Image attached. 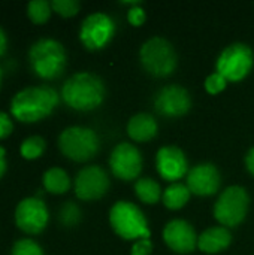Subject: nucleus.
Instances as JSON below:
<instances>
[{"instance_id": "19", "label": "nucleus", "mask_w": 254, "mask_h": 255, "mask_svg": "<svg viewBox=\"0 0 254 255\" xmlns=\"http://www.w3.org/2000/svg\"><path fill=\"white\" fill-rule=\"evenodd\" d=\"M43 182V188L45 191L51 193V194H64L70 190V178L67 175L66 170H63L61 167H51L43 173L42 178Z\"/></svg>"}, {"instance_id": "22", "label": "nucleus", "mask_w": 254, "mask_h": 255, "mask_svg": "<svg viewBox=\"0 0 254 255\" xmlns=\"http://www.w3.org/2000/svg\"><path fill=\"white\" fill-rule=\"evenodd\" d=\"M51 13H52V7L51 3L46 0H34L27 4V16L36 25L45 24L49 19Z\"/></svg>"}, {"instance_id": "10", "label": "nucleus", "mask_w": 254, "mask_h": 255, "mask_svg": "<svg viewBox=\"0 0 254 255\" xmlns=\"http://www.w3.org/2000/svg\"><path fill=\"white\" fill-rule=\"evenodd\" d=\"M49 221V211L36 196L22 199L15 208V224L25 235H40Z\"/></svg>"}, {"instance_id": "7", "label": "nucleus", "mask_w": 254, "mask_h": 255, "mask_svg": "<svg viewBox=\"0 0 254 255\" xmlns=\"http://www.w3.org/2000/svg\"><path fill=\"white\" fill-rule=\"evenodd\" d=\"M254 66L253 49L241 42L226 46L217 58L216 72L228 82H240L252 72Z\"/></svg>"}, {"instance_id": "13", "label": "nucleus", "mask_w": 254, "mask_h": 255, "mask_svg": "<svg viewBox=\"0 0 254 255\" xmlns=\"http://www.w3.org/2000/svg\"><path fill=\"white\" fill-rule=\"evenodd\" d=\"M190 108V93L181 85H166L154 97V109L165 118L184 117Z\"/></svg>"}, {"instance_id": "16", "label": "nucleus", "mask_w": 254, "mask_h": 255, "mask_svg": "<svg viewBox=\"0 0 254 255\" xmlns=\"http://www.w3.org/2000/svg\"><path fill=\"white\" fill-rule=\"evenodd\" d=\"M156 166L159 175L169 182H177L189 173V160L177 146H163L157 151Z\"/></svg>"}, {"instance_id": "11", "label": "nucleus", "mask_w": 254, "mask_h": 255, "mask_svg": "<svg viewBox=\"0 0 254 255\" xmlns=\"http://www.w3.org/2000/svg\"><path fill=\"white\" fill-rule=\"evenodd\" d=\"M142 164L144 163L141 151L129 142L118 143L112 149L109 157V167L112 175L126 182L139 178L142 172Z\"/></svg>"}, {"instance_id": "14", "label": "nucleus", "mask_w": 254, "mask_h": 255, "mask_svg": "<svg viewBox=\"0 0 254 255\" xmlns=\"http://www.w3.org/2000/svg\"><path fill=\"white\" fill-rule=\"evenodd\" d=\"M222 185V175L211 163H201L187 173V187L192 194L199 197L214 196Z\"/></svg>"}, {"instance_id": "17", "label": "nucleus", "mask_w": 254, "mask_h": 255, "mask_svg": "<svg viewBox=\"0 0 254 255\" xmlns=\"http://www.w3.org/2000/svg\"><path fill=\"white\" fill-rule=\"evenodd\" d=\"M232 244V233L229 229L220 226V227H211L205 230L199 239H198V248L205 254H219L229 248Z\"/></svg>"}, {"instance_id": "27", "label": "nucleus", "mask_w": 254, "mask_h": 255, "mask_svg": "<svg viewBox=\"0 0 254 255\" xmlns=\"http://www.w3.org/2000/svg\"><path fill=\"white\" fill-rule=\"evenodd\" d=\"M228 85V81L226 78H223L220 73L214 72L213 75H210L207 79H205V90L210 93V94H219L222 93Z\"/></svg>"}, {"instance_id": "34", "label": "nucleus", "mask_w": 254, "mask_h": 255, "mask_svg": "<svg viewBox=\"0 0 254 255\" xmlns=\"http://www.w3.org/2000/svg\"><path fill=\"white\" fill-rule=\"evenodd\" d=\"M1 81H3V69L0 66V88H1Z\"/></svg>"}, {"instance_id": "4", "label": "nucleus", "mask_w": 254, "mask_h": 255, "mask_svg": "<svg viewBox=\"0 0 254 255\" xmlns=\"http://www.w3.org/2000/svg\"><path fill=\"white\" fill-rule=\"evenodd\" d=\"M109 224L117 236L124 241L150 239L151 232L144 212L132 202L120 200L109 211Z\"/></svg>"}, {"instance_id": "5", "label": "nucleus", "mask_w": 254, "mask_h": 255, "mask_svg": "<svg viewBox=\"0 0 254 255\" xmlns=\"http://www.w3.org/2000/svg\"><path fill=\"white\" fill-rule=\"evenodd\" d=\"M58 148L66 158L76 163H85L97 155L100 149V140L94 130L73 126L60 133Z\"/></svg>"}, {"instance_id": "28", "label": "nucleus", "mask_w": 254, "mask_h": 255, "mask_svg": "<svg viewBox=\"0 0 254 255\" xmlns=\"http://www.w3.org/2000/svg\"><path fill=\"white\" fill-rule=\"evenodd\" d=\"M151 253H153V242L150 239L135 241L130 250V255H151Z\"/></svg>"}, {"instance_id": "30", "label": "nucleus", "mask_w": 254, "mask_h": 255, "mask_svg": "<svg viewBox=\"0 0 254 255\" xmlns=\"http://www.w3.org/2000/svg\"><path fill=\"white\" fill-rule=\"evenodd\" d=\"M12 131H13V123L10 117L4 112H0V140L10 136Z\"/></svg>"}, {"instance_id": "20", "label": "nucleus", "mask_w": 254, "mask_h": 255, "mask_svg": "<svg viewBox=\"0 0 254 255\" xmlns=\"http://www.w3.org/2000/svg\"><path fill=\"white\" fill-rule=\"evenodd\" d=\"M190 196H192V193H190L187 185L175 182L163 191L162 199H163V203L168 209L178 211L187 205V202L190 200Z\"/></svg>"}, {"instance_id": "25", "label": "nucleus", "mask_w": 254, "mask_h": 255, "mask_svg": "<svg viewBox=\"0 0 254 255\" xmlns=\"http://www.w3.org/2000/svg\"><path fill=\"white\" fill-rule=\"evenodd\" d=\"M51 7H52V12H57L60 16L72 18L79 12L81 3L78 0H52Z\"/></svg>"}, {"instance_id": "6", "label": "nucleus", "mask_w": 254, "mask_h": 255, "mask_svg": "<svg viewBox=\"0 0 254 255\" xmlns=\"http://www.w3.org/2000/svg\"><path fill=\"white\" fill-rule=\"evenodd\" d=\"M139 58L145 72L156 78L171 76L178 64V57L172 43L160 36L148 39L141 46Z\"/></svg>"}, {"instance_id": "26", "label": "nucleus", "mask_w": 254, "mask_h": 255, "mask_svg": "<svg viewBox=\"0 0 254 255\" xmlns=\"http://www.w3.org/2000/svg\"><path fill=\"white\" fill-rule=\"evenodd\" d=\"M10 255H43V250L33 239H19L13 244Z\"/></svg>"}, {"instance_id": "1", "label": "nucleus", "mask_w": 254, "mask_h": 255, "mask_svg": "<svg viewBox=\"0 0 254 255\" xmlns=\"http://www.w3.org/2000/svg\"><path fill=\"white\" fill-rule=\"evenodd\" d=\"M60 99V94L49 85L27 87L12 97L10 115L19 123H37L55 111Z\"/></svg>"}, {"instance_id": "8", "label": "nucleus", "mask_w": 254, "mask_h": 255, "mask_svg": "<svg viewBox=\"0 0 254 255\" xmlns=\"http://www.w3.org/2000/svg\"><path fill=\"white\" fill-rule=\"evenodd\" d=\"M250 208V196L246 188L240 185H232L226 188L214 205V217L223 227L240 226Z\"/></svg>"}, {"instance_id": "24", "label": "nucleus", "mask_w": 254, "mask_h": 255, "mask_svg": "<svg viewBox=\"0 0 254 255\" xmlns=\"http://www.w3.org/2000/svg\"><path fill=\"white\" fill-rule=\"evenodd\" d=\"M46 149V142L40 136H30L25 140H22L19 146V154L25 160H36L39 158Z\"/></svg>"}, {"instance_id": "9", "label": "nucleus", "mask_w": 254, "mask_h": 255, "mask_svg": "<svg viewBox=\"0 0 254 255\" xmlns=\"http://www.w3.org/2000/svg\"><path fill=\"white\" fill-rule=\"evenodd\" d=\"M117 24L105 12H94L88 15L79 28V40L88 51H100L106 48L114 39Z\"/></svg>"}, {"instance_id": "32", "label": "nucleus", "mask_w": 254, "mask_h": 255, "mask_svg": "<svg viewBox=\"0 0 254 255\" xmlns=\"http://www.w3.org/2000/svg\"><path fill=\"white\" fill-rule=\"evenodd\" d=\"M246 167L250 172V175L254 176V146L247 152V155H246Z\"/></svg>"}, {"instance_id": "12", "label": "nucleus", "mask_w": 254, "mask_h": 255, "mask_svg": "<svg viewBox=\"0 0 254 255\" xmlns=\"http://www.w3.org/2000/svg\"><path fill=\"white\" fill-rule=\"evenodd\" d=\"M109 176L100 166H87L81 169L75 178V194L82 202H93L102 199L109 190Z\"/></svg>"}, {"instance_id": "15", "label": "nucleus", "mask_w": 254, "mask_h": 255, "mask_svg": "<svg viewBox=\"0 0 254 255\" xmlns=\"http://www.w3.org/2000/svg\"><path fill=\"white\" fill-rule=\"evenodd\" d=\"M198 239L193 226L186 220H172L163 230L165 244L177 254H190L198 248Z\"/></svg>"}, {"instance_id": "23", "label": "nucleus", "mask_w": 254, "mask_h": 255, "mask_svg": "<svg viewBox=\"0 0 254 255\" xmlns=\"http://www.w3.org/2000/svg\"><path fill=\"white\" fill-rule=\"evenodd\" d=\"M82 220V212H81V208L69 200V202H64L63 206L60 208L58 211V221L63 227L66 229H72V227H76Z\"/></svg>"}, {"instance_id": "29", "label": "nucleus", "mask_w": 254, "mask_h": 255, "mask_svg": "<svg viewBox=\"0 0 254 255\" xmlns=\"http://www.w3.org/2000/svg\"><path fill=\"white\" fill-rule=\"evenodd\" d=\"M145 19H147V15L141 6H135L127 12V21L135 27H141L145 22Z\"/></svg>"}, {"instance_id": "2", "label": "nucleus", "mask_w": 254, "mask_h": 255, "mask_svg": "<svg viewBox=\"0 0 254 255\" xmlns=\"http://www.w3.org/2000/svg\"><path fill=\"white\" fill-rule=\"evenodd\" d=\"M106 96L103 81L91 72H78L72 75L61 87L60 97L66 106L73 111L88 112L99 108Z\"/></svg>"}, {"instance_id": "3", "label": "nucleus", "mask_w": 254, "mask_h": 255, "mask_svg": "<svg viewBox=\"0 0 254 255\" xmlns=\"http://www.w3.org/2000/svg\"><path fill=\"white\" fill-rule=\"evenodd\" d=\"M28 64L37 78L43 81L58 79L67 66L66 48L52 37H42L30 46Z\"/></svg>"}, {"instance_id": "21", "label": "nucleus", "mask_w": 254, "mask_h": 255, "mask_svg": "<svg viewBox=\"0 0 254 255\" xmlns=\"http://www.w3.org/2000/svg\"><path fill=\"white\" fill-rule=\"evenodd\" d=\"M135 193L145 205H156L163 196L160 185L153 178H139L135 184Z\"/></svg>"}, {"instance_id": "31", "label": "nucleus", "mask_w": 254, "mask_h": 255, "mask_svg": "<svg viewBox=\"0 0 254 255\" xmlns=\"http://www.w3.org/2000/svg\"><path fill=\"white\" fill-rule=\"evenodd\" d=\"M7 34H6V31L0 27V58L6 54V51H7Z\"/></svg>"}, {"instance_id": "33", "label": "nucleus", "mask_w": 254, "mask_h": 255, "mask_svg": "<svg viewBox=\"0 0 254 255\" xmlns=\"http://www.w3.org/2000/svg\"><path fill=\"white\" fill-rule=\"evenodd\" d=\"M6 169H7V163H6V157H4V148L0 146V179L6 173Z\"/></svg>"}, {"instance_id": "18", "label": "nucleus", "mask_w": 254, "mask_h": 255, "mask_svg": "<svg viewBox=\"0 0 254 255\" xmlns=\"http://www.w3.org/2000/svg\"><path fill=\"white\" fill-rule=\"evenodd\" d=\"M157 120L150 114H138L129 120L127 134L135 142H150L157 136Z\"/></svg>"}]
</instances>
